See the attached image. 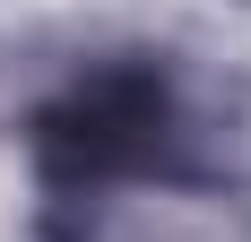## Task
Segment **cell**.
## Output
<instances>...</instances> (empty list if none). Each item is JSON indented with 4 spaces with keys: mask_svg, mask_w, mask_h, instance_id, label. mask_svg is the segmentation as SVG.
<instances>
[{
    "mask_svg": "<svg viewBox=\"0 0 251 242\" xmlns=\"http://www.w3.org/2000/svg\"><path fill=\"white\" fill-rule=\"evenodd\" d=\"M182 139L174 87L156 61H113V70L78 78L70 96H52L35 113V156H44L52 191H96L122 173H156Z\"/></svg>",
    "mask_w": 251,
    "mask_h": 242,
    "instance_id": "1",
    "label": "cell"
}]
</instances>
